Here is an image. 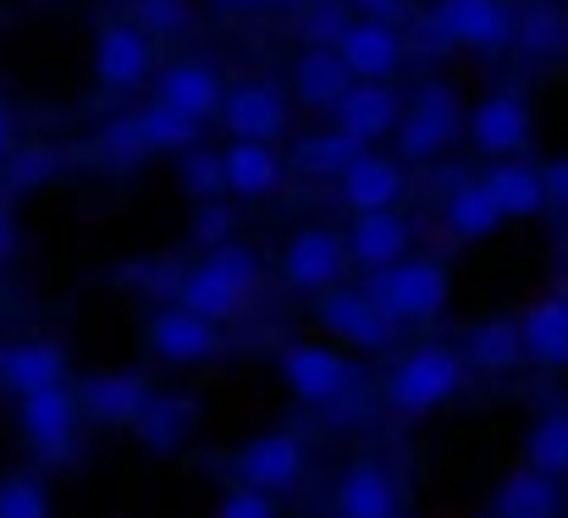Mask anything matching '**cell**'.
<instances>
[{
	"instance_id": "12",
	"label": "cell",
	"mask_w": 568,
	"mask_h": 518,
	"mask_svg": "<svg viewBox=\"0 0 568 518\" xmlns=\"http://www.w3.org/2000/svg\"><path fill=\"white\" fill-rule=\"evenodd\" d=\"M150 67H155V55H150V39L139 28H128V22H105L100 28V39H94V78H100L105 94L139 89L150 78Z\"/></svg>"
},
{
	"instance_id": "28",
	"label": "cell",
	"mask_w": 568,
	"mask_h": 518,
	"mask_svg": "<svg viewBox=\"0 0 568 518\" xmlns=\"http://www.w3.org/2000/svg\"><path fill=\"white\" fill-rule=\"evenodd\" d=\"M199 128L204 122H193V116H183V111H172V105H150V111H139L133 116V139H139V150L144 155H183V150H193L199 144Z\"/></svg>"
},
{
	"instance_id": "38",
	"label": "cell",
	"mask_w": 568,
	"mask_h": 518,
	"mask_svg": "<svg viewBox=\"0 0 568 518\" xmlns=\"http://www.w3.org/2000/svg\"><path fill=\"white\" fill-rule=\"evenodd\" d=\"M193 237H199L204 248L226 243V237H232V210H226L221 199H199V210H193Z\"/></svg>"
},
{
	"instance_id": "43",
	"label": "cell",
	"mask_w": 568,
	"mask_h": 518,
	"mask_svg": "<svg viewBox=\"0 0 568 518\" xmlns=\"http://www.w3.org/2000/svg\"><path fill=\"white\" fill-rule=\"evenodd\" d=\"M365 17H376V22H397L403 17V0H354Z\"/></svg>"
},
{
	"instance_id": "34",
	"label": "cell",
	"mask_w": 568,
	"mask_h": 518,
	"mask_svg": "<svg viewBox=\"0 0 568 518\" xmlns=\"http://www.w3.org/2000/svg\"><path fill=\"white\" fill-rule=\"evenodd\" d=\"M530 469L541 475H568V408H547L530 430Z\"/></svg>"
},
{
	"instance_id": "7",
	"label": "cell",
	"mask_w": 568,
	"mask_h": 518,
	"mask_svg": "<svg viewBox=\"0 0 568 518\" xmlns=\"http://www.w3.org/2000/svg\"><path fill=\"white\" fill-rule=\"evenodd\" d=\"M436 33L447 44L497 55L514 44V11L503 0H436Z\"/></svg>"
},
{
	"instance_id": "14",
	"label": "cell",
	"mask_w": 568,
	"mask_h": 518,
	"mask_svg": "<svg viewBox=\"0 0 568 518\" xmlns=\"http://www.w3.org/2000/svg\"><path fill=\"white\" fill-rule=\"evenodd\" d=\"M332 50L343 55V67H348L354 78H371V83H386V78L397 72V61H403L397 28H392V22H376V17L348 22V28L332 39Z\"/></svg>"
},
{
	"instance_id": "10",
	"label": "cell",
	"mask_w": 568,
	"mask_h": 518,
	"mask_svg": "<svg viewBox=\"0 0 568 518\" xmlns=\"http://www.w3.org/2000/svg\"><path fill=\"white\" fill-rule=\"evenodd\" d=\"M469 139L486 155H525L530 144V100L519 89H497L469 111Z\"/></svg>"
},
{
	"instance_id": "24",
	"label": "cell",
	"mask_w": 568,
	"mask_h": 518,
	"mask_svg": "<svg viewBox=\"0 0 568 518\" xmlns=\"http://www.w3.org/2000/svg\"><path fill=\"white\" fill-rule=\"evenodd\" d=\"M558 514H564L558 475H541V469H514L497 486V502H491V518H558Z\"/></svg>"
},
{
	"instance_id": "22",
	"label": "cell",
	"mask_w": 568,
	"mask_h": 518,
	"mask_svg": "<svg viewBox=\"0 0 568 518\" xmlns=\"http://www.w3.org/2000/svg\"><path fill=\"white\" fill-rule=\"evenodd\" d=\"M397 514V486L376 458L348 464V475L337 480V518H386Z\"/></svg>"
},
{
	"instance_id": "11",
	"label": "cell",
	"mask_w": 568,
	"mask_h": 518,
	"mask_svg": "<svg viewBox=\"0 0 568 518\" xmlns=\"http://www.w3.org/2000/svg\"><path fill=\"white\" fill-rule=\"evenodd\" d=\"M343 265H348V248H343V237L326 232V226H304V232H293L287 248H282V276H287L298 293H326V287L343 276Z\"/></svg>"
},
{
	"instance_id": "26",
	"label": "cell",
	"mask_w": 568,
	"mask_h": 518,
	"mask_svg": "<svg viewBox=\"0 0 568 518\" xmlns=\"http://www.w3.org/2000/svg\"><path fill=\"white\" fill-rule=\"evenodd\" d=\"M480 182H486V193L497 199L503 221H508V215H514V221H536V215L547 210V187H541V172H530L525 161H497V166L480 176Z\"/></svg>"
},
{
	"instance_id": "44",
	"label": "cell",
	"mask_w": 568,
	"mask_h": 518,
	"mask_svg": "<svg viewBox=\"0 0 568 518\" xmlns=\"http://www.w3.org/2000/svg\"><path fill=\"white\" fill-rule=\"evenodd\" d=\"M226 11H265V6H298V0H215Z\"/></svg>"
},
{
	"instance_id": "41",
	"label": "cell",
	"mask_w": 568,
	"mask_h": 518,
	"mask_svg": "<svg viewBox=\"0 0 568 518\" xmlns=\"http://www.w3.org/2000/svg\"><path fill=\"white\" fill-rule=\"evenodd\" d=\"M541 187H547V204H564L568 210V161H552L541 172Z\"/></svg>"
},
{
	"instance_id": "21",
	"label": "cell",
	"mask_w": 568,
	"mask_h": 518,
	"mask_svg": "<svg viewBox=\"0 0 568 518\" xmlns=\"http://www.w3.org/2000/svg\"><path fill=\"white\" fill-rule=\"evenodd\" d=\"M144 403H150V380H144L139 369L89 375V380H83V397H78V408H89L100 425H133Z\"/></svg>"
},
{
	"instance_id": "8",
	"label": "cell",
	"mask_w": 568,
	"mask_h": 518,
	"mask_svg": "<svg viewBox=\"0 0 568 518\" xmlns=\"http://www.w3.org/2000/svg\"><path fill=\"white\" fill-rule=\"evenodd\" d=\"M282 380L298 403H332L354 386V364L337 353V347H321V343H293L282 347Z\"/></svg>"
},
{
	"instance_id": "20",
	"label": "cell",
	"mask_w": 568,
	"mask_h": 518,
	"mask_svg": "<svg viewBox=\"0 0 568 518\" xmlns=\"http://www.w3.org/2000/svg\"><path fill=\"white\" fill-rule=\"evenodd\" d=\"M519 347L541 369H568V298H541L519 321Z\"/></svg>"
},
{
	"instance_id": "39",
	"label": "cell",
	"mask_w": 568,
	"mask_h": 518,
	"mask_svg": "<svg viewBox=\"0 0 568 518\" xmlns=\"http://www.w3.org/2000/svg\"><path fill=\"white\" fill-rule=\"evenodd\" d=\"M215 518H276V502H271V491L237 486V491H226V497H221Z\"/></svg>"
},
{
	"instance_id": "42",
	"label": "cell",
	"mask_w": 568,
	"mask_h": 518,
	"mask_svg": "<svg viewBox=\"0 0 568 518\" xmlns=\"http://www.w3.org/2000/svg\"><path fill=\"white\" fill-rule=\"evenodd\" d=\"M44 172H50V155H44V150H33V155H22V166H17L11 182H17V187H28V182H39Z\"/></svg>"
},
{
	"instance_id": "29",
	"label": "cell",
	"mask_w": 568,
	"mask_h": 518,
	"mask_svg": "<svg viewBox=\"0 0 568 518\" xmlns=\"http://www.w3.org/2000/svg\"><path fill=\"white\" fill-rule=\"evenodd\" d=\"M359 155H365V144L348 139L343 128H332V133H310V139L293 144V172L298 176H343Z\"/></svg>"
},
{
	"instance_id": "6",
	"label": "cell",
	"mask_w": 568,
	"mask_h": 518,
	"mask_svg": "<svg viewBox=\"0 0 568 518\" xmlns=\"http://www.w3.org/2000/svg\"><path fill=\"white\" fill-rule=\"evenodd\" d=\"M458 128H464V111H458V100H453V89H442V83H430L419 100H414V111L408 116H397V150H403V161H430V155H442L453 139H458Z\"/></svg>"
},
{
	"instance_id": "25",
	"label": "cell",
	"mask_w": 568,
	"mask_h": 518,
	"mask_svg": "<svg viewBox=\"0 0 568 518\" xmlns=\"http://www.w3.org/2000/svg\"><path fill=\"white\" fill-rule=\"evenodd\" d=\"M67 380V353L55 343H17L0 353V386L6 392H39V386H55Z\"/></svg>"
},
{
	"instance_id": "19",
	"label": "cell",
	"mask_w": 568,
	"mask_h": 518,
	"mask_svg": "<svg viewBox=\"0 0 568 518\" xmlns=\"http://www.w3.org/2000/svg\"><path fill=\"white\" fill-rule=\"evenodd\" d=\"M343 248H348V260H359L365 271L392 265V260L408 254V221H403L397 210H359V215H354V232L343 237Z\"/></svg>"
},
{
	"instance_id": "18",
	"label": "cell",
	"mask_w": 568,
	"mask_h": 518,
	"mask_svg": "<svg viewBox=\"0 0 568 518\" xmlns=\"http://www.w3.org/2000/svg\"><path fill=\"white\" fill-rule=\"evenodd\" d=\"M221 182L237 199H265V193L282 187V155L260 139H232L221 150Z\"/></svg>"
},
{
	"instance_id": "2",
	"label": "cell",
	"mask_w": 568,
	"mask_h": 518,
	"mask_svg": "<svg viewBox=\"0 0 568 518\" xmlns=\"http://www.w3.org/2000/svg\"><path fill=\"white\" fill-rule=\"evenodd\" d=\"M371 304L397 326V321H436L453 298V282H447V265L442 260H392L376 265L371 282H365Z\"/></svg>"
},
{
	"instance_id": "23",
	"label": "cell",
	"mask_w": 568,
	"mask_h": 518,
	"mask_svg": "<svg viewBox=\"0 0 568 518\" xmlns=\"http://www.w3.org/2000/svg\"><path fill=\"white\" fill-rule=\"evenodd\" d=\"M343 182V204L359 215V210H392L397 199H403V166L397 161H386V155H359L348 172L337 176Z\"/></svg>"
},
{
	"instance_id": "40",
	"label": "cell",
	"mask_w": 568,
	"mask_h": 518,
	"mask_svg": "<svg viewBox=\"0 0 568 518\" xmlns=\"http://www.w3.org/2000/svg\"><path fill=\"white\" fill-rule=\"evenodd\" d=\"M343 28H348V17H343V11H337V6H321V11H315V17H310V28H304V33H310V39H315V44H332V39H337V33H343Z\"/></svg>"
},
{
	"instance_id": "45",
	"label": "cell",
	"mask_w": 568,
	"mask_h": 518,
	"mask_svg": "<svg viewBox=\"0 0 568 518\" xmlns=\"http://www.w3.org/2000/svg\"><path fill=\"white\" fill-rule=\"evenodd\" d=\"M11 248H17V232H11V221L0 215V260H11Z\"/></svg>"
},
{
	"instance_id": "9",
	"label": "cell",
	"mask_w": 568,
	"mask_h": 518,
	"mask_svg": "<svg viewBox=\"0 0 568 518\" xmlns=\"http://www.w3.org/2000/svg\"><path fill=\"white\" fill-rule=\"evenodd\" d=\"M315 321H321V332H326V337L359 347V353H376V347L392 343V321L371 304V293H365V287H359V293H348V287H337V282H332V287L321 293Z\"/></svg>"
},
{
	"instance_id": "3",
	"label": "cell",
	"mask_w": 568,
	"mask_h": 518,
	"mask_svg": "<svg viewBox=\"0 0 568 518\" xmlns=\"http://www.w3.org/2000/svg\"><path fill=\"white\" fill-rule=\"evenodd\" d=\"M464 353H453V347L430 343V347H414L408 358H397L392 364V375H386V403L397 408V414H430V408H442V403H453L458 392H464Z\"/></svg>"
},
{
	"instance_id": "46",
	"label": "cell",
	"mask_w": 568,
	"mask_h": 518,
	"mask_svg": "<svg viewBox=\"0 0 568 518\" xmlns=\"http://www.w3.org/2000/svg\"><path fill=\"white\" fill-rule=\"evenodd\" d=\"M6 155H11V122H6V111H0V166H6Z\"/></svg>"
},
{
	"instance_id": "13",
	"label": "cell",
	"mask_w": 568,
	"mask_h": 518,
	"mask_svg": "<svg viewBox=\"0 0 568 518\" xmlns=\"http://www.w3.org/2000/svg\"><path fill=\"white\" fill-rule=\"evenodd\" d=\"M144 337H150V353H155L161 364H204V358L221 353L215 321L193 315L183 304H178V309H161V315L144 326Z\"/></svg>"
},
{
	"instance_id": "32",
	"label": "cell",
	"mask_w": 568,
	"mask_h": 518,
	"mask_svg": "<svg viewBox=\"0 0 568 518\" xmlns=\"http://www.w3.org/2000/svg\"><path fill=\"white\" fill-rule=\"evenodd\" d=\"M464 358H469V369H514L519 358H525V347H519V326L514 321H480L475 332H469V347H464Z\"/></svg>"
},
{
	"instance_id": "35",
	"label": "cell",
	"mask_w": 568,
	"mask_h": 518,
	"mask_svg": "<svg viewBox=\"0 0 568 518\" xmlns=\"http://www.w3.org/2000/svg\"><path fill=\"white\" fill-rule=\"evenodd\" d=\"M0 518H50V497L39 480L28 475H11L0 480Z\"/></svg>"
},
{
	"instance_id": "33",
	"label": "cell",
	"mask_w": 568,
	"mask_h": 518,
	"mask_svg": "<svg viewBox=\"0 0 568 518\" xmlns=\"http://www.w3.org/2000/svg\"><path fill=\"white\" fill-rule=\"evenodd\" d=\"M564 39H568V22L558 6H530V11L514 17V44L525 55H558Z\"/></svg>"
},
{
	"instance_id": "5",
	"label": "cell",
	"mask_w": 568,
	"mask_h": 518,
	"mask_svg": "<svg viewBox=\"0 0 568 518\" xmlns=\"http://www.w3.org/2000/svg\"><path fill=\"white\" fill-rule=\"evenodd\" d=\"M78 397L67 392V380L55 386H39V392H22L17 397V425H22V441L44 458H61L78 436Z\"/></svg>"
},
{
	"instance_id": "36",
	"label": "cell",
	"mask_w": 568,
	"mask_h": 518,
	"mask_svg": "<svg viewBox=\"0 0 568 518\" xmlns=\"http://www.w3.org/2000/svg\"><path fill=\"white\" fill-rule=\"evenodd\" d=\"M183 187L193 193V204L199 199H221L226 193V182H221V155H210V150H183Z\"/></svg>"
},
{
	"instance_id": "15",
	"label": "cell",
	"mask_w": 568,
	"mask_h": 518,
	"mask_svg": "<svg viewBox=\"0 0 568 518\" xmlns=\"http://www.w3.org/2000/svg\"><path fill=\"white\" fill-rule=\"evenodd\" d=\"M215 116L226 122L232 139H260V144H271V139L287 133V100H282L271 83H243V89L221 94Z\"/></svg>"
},
{
	"instance_id": "1",
	"label": "cell",
	"mask_w": 568,
	"mask_h": 518,
	"mask_svg": "<svg viewBox=\"0 0 568 518\" xmlns=\"http://www.w3.org/2000/svg\"><path fill=\"white\" fill-rule=\"evenodd\" d=\"M254 282H260V260H254V248H243V243L226 237V243H215L189 276L178 282V304L221 326V321L243 315V304L254 298Z\"/></svg>"
},
{
	"instance_id": "27",
	"label": "cell",
	"mask_w": 568,
	"mask_h": 518,
	"mask_svg": "<svg viewBox=\"0 0 568 518\" xmlns=\"http://www.w3.org/2000/svg\"><path fill=\"white\" fill-rule=\"evenodd\" d=\"M293 83H298V100H304V105L332 111V105H337V94L354 83V72L343 67V55H337L332 44H315V50H304V61H298Z\"/></svg>"
},
{
	"instance_id": "16",
	"label": "cell",
	"mask_w": 568,
	"mask_h": 518,
	"mask_svg": "<svg viewBox=\"0 0 568 518\" xmlns=\"http://www.w3.org/2000/svg\"><path fill=\"white\" fill-rule=\"evenodd\" d=\"M332 116H337V128H343L348 139H359V144H381V139H386V133L397 128L403 105H397V94H392L386 83L354 78V83H348V89L337 94Z\"/></svg>"
},
{
	"instance_id": "31",
	"label": "cell",
	"mask_w": 568,
	"mask_h": 518,
	"mask_svg": "<svg viewBox=\"0 0 568 518\" xmlns=\"http://www.w3.org/2000/svg\"><path fill=\"white\" fill-rule=\"evenodd\" d=\"M133 430H139V441H144L150 453H172V447L189 436V403H183V397H155V392H150V403L139 408Z\"/></svg>"
},
{
	"instance_id": "30",
	"label": "cell",
	"mask_w": 568,
	"mask_h": 518,
	"mask_svg": "<svg viewBox=\"0 0 568 518\" xmlns=\"http://www.w3.org/2000/svg\"><path fill=\"white\" fill-rule=\"evenodd\" d=\"M447 226H453V237H491L497 226H503V210H497V199L486 193V182H458L453 187V199H447Z\"/></svg>"
},
{
	"instance_id": "4",
	"label": "cell",
	"mask_w": 568,
	"mask_h": 518,
	"mask_svg": "<svg viewBox=\"0 0 568 518\" xmlns=\"http://www.w3.org/2000/svg\"><path fill=\"white\" fill-rule=\"evenodd\" d=\"M232 469H237V480L243 486H254V491H293L298 480H304V469H310V453H304V441L293 436V430H271V436H254V441H243L237 453H232Z\"/></svg>"
},
{
	"instance_id": "17",
	"label": "cell",
	"mask_w": 568,
	"mask_h": 518,
	"mask_svg": "<svg viewBox=\"0 0 568 518\" xmlns=\"http://www.w3.org/2000/svg\"><path fill=\"white\" fill-rule=\"evenodd\" d=\"M221 72L215 67H204V61H172L166 72H161V83H155V100L161 105H172V111H183L193 122H210L215 116V105H221Z\"/></svg>"
},
{
	"instance_id": "47",
	"label": "cell",
	"mask_w": 568,
	"mask_h": 518,
	"mask_svg": "<svg viewBox=\"0 0 568 518\" xmlns=\"http://www.w3.org/2000/svg\"><path fill=\"white\" fill-rule=\"evenodd\" d=\"M386 518H397V514H386Z\"/></svg>"
},
{
	"instance_id": "37",
	"label": "cell",
	"mask_w": 568,
	"mask_h": 518,
	"mask_svg": "<svg viewBox=\"0 0 568 518\" xmlns=\"http://www.w3.org/2000/svg\"><path fill=\"white\" fill-rule=\"evenodd\" d=\"M133 17H139V28H150V33H183L193 6L189 0H133Z\"/></svg>"
}]
</instances>
